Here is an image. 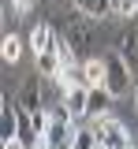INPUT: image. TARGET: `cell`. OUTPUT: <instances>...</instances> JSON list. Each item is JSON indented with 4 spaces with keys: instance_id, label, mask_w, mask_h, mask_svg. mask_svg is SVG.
Here are the masks:
<instances>
[{
    "instance_id": "7c38bea8",
    "label": "cell",
    "mask_w": 138,
    "mask_h": 149,
    "mask_svg": "<svg viewBox=\"0 0 138 149\" xmlns=\"http://www.w3.org/2000/svg\"><path fill=\"white\" fill-rule=\"evenodd\" d=\"M0 56H4V63H15L22 56V37L19 34H4V41H0Z\"/></svg>"
},
{
    "instance_id": "e0dca14e",
    "label": "cell",
    "mask_w": 138,
    "mask_h": 149,
    "mask_svg": "<svg viewBox=\"0 0 138 149\" xmlns=\"http://www.w3.org/2000/svg\"><path fill=\"white\" fill-rule=\"evenodd\" d=\"M131 101H135V112H138V78H135V90H131Z\"/></svg>"
},
{
    "instance_id": "6da1fadb",
    "label": "cell",
    "mask_w": 138,
    "mask_h": 149,
    "mask_svg": "<svg viewBox=\"0 0 138 149\" xmlns=\"http://www.w3.org/2000/svg\"><path fill=\"white\" fill-rule=\"evenodd\" d=\"M105 63H108V74H105V90L112 93L116 101H119V97H127V93L135 90V67H131V63H127V60H123L116 49L105 56Z\"/></svg>"
},
{
    "instance_id": "52a82bcc",
    "label": "cell",
    "mask_w": 138,
    "mask_h": 149,
    "mask_svg": "<svg viewBox=\"0 0 138 149\" xmlns=\"http://www.w3.org/2000/svg\"><path fill=\"white\" fill-rule=\"evenodd\" d=\"M0 138H19V104L15 101H0Z\"/></svg>"
},
{
    "instance_id": "8fae6325",
    "label": "cell",
    "mask_w": 138,
    "mask_h": 149,
    "mask_svg": "<svg viewBox=\"0 0 138 149\" xmlns=\"http://www.w3.org/2000/svg\"><path fill=\"white\" fill-rule=\"evenodd\" d=\"M112 101H116V97H112V93L105 90V86H101V90H90V119H97V116H105Z\"/></svg>"
},
{
    "instance_id": "9a60e30c",
    "label": "cell",
    "mask_w": 138,
    "mask_h": 149,
    "mask_svg": "<svg viewBox=\"0 0 138 149\" xmlns=\"http://www.w3.org/2000/svg\"><path fill=\"white\" fill-rule=\"evenodd\" d=\"M0 149H30V146H26L22 138H8V142H4V146H0Z\"/></svg>"
},
{
    "instance_id": "5b68a950",
    "label": "cell",
    "mask_w": 138,
    "mask_h": 149,
    "mask_svg": "<svg viewBox=\"0 0 138 149\" xmlns=\"http://www.w3.org/2000/svg\"><path fill=\"white\" fill-rule=\"evenodd\" d=\"M60 37V34H56ZM56 37H52V49H45V52L38 56V74L41 78H52L56 82L60 71H63V60H60V45H56Z\"/></svg>"
},
{
    "instance_id": "7a4b0ae2",
    "label": "cell",
    "mask_w": 138,
    "mask_h": 149,
    "mask_svg": "<svg viewBox=\"0 0 138 149\" xmlns=\"http://www.w3.org/2000/svg\"><path fill=\"white\" fill-rule=\"evenodd\" d=\"M90 127L101 134V149H138L135 142H131L127 127L119 123L112 112H105V116H97V119H90Z\"/></svg>"
},
{
    "instance_id": "30bf717a",
    "label": "cell",
    "mask_w": 138,
    "mask_h": 149,
    "mask_svg": "<svg viewBox=\"0 0 138 149\" xmlns=\"http://www.w3.org/2000/svg\"><path fill=\"white\" fill-rule=\"evenodd\" d=\"M67 4H71V8H79L82 15H86V19H93V22L112 15V0H67Z\"/></svg>"
},
{
    "instance_id": "8992f818",
    "label": "cell",
    "mask_w": 138,
    "mask_h": 149,
    "mask_svg": "<svg viewBox=\"0 0 138 149\" xmlns=\"http://www.w3.org/2000/svg\"><path fill=\"white\" fill-rule=\"evenodd\" d=\"M105 74H108L105 56H86V60H82V82H86L90 90H101V86H105Z\"/></svg>"
},
{
    "instance_id": "2e32d148",
    "label": "cell",
    "mask_w": 138,
    "mask_h": 149,
    "mask_svg": "<svg viewBox=\"0 0 138 149\" xmlns=\"http://www.w3.org/2000/svg\"><path fill=\"white\" fill-rule=\"evenodd\" d=\"M34 4H38V0H15V8H19V15H22V11H30Z\"/></svg>"
},
{
    "instance_id": "ba28073f",
    "label": "cell",
    "mask_w": 138,
    "mask_h": 149,
    "mask_svg": "<svg viewBox=\"0 0 138 149\" xmlns=\"http://www.w3.org/2000/svg\"><path fill=\"white\" fill-rule=\"evenodd\" d=\"M116 52L131 67H138V26H123V34L116 37Z\"/></svg>"
},
{
    "instance_id": "ac0fdd59",
    "label": "cell",
    "mask_w": 138,
    "mask_h": 149,
    "mask_svg": "<svg viewBox=\"0 0 138 149\" xmlns=\"http://www.w3.org/2000/svg\"><path fill=\"white\" fill-rule=\"evenodd\" d=\"M38 4H52V0H38Z\"/></svg>"
},
{
    "instance_id": "d6986e66",
    "label": "cell",
    "mask_w": 138,
    "mask_h": 149,
    "mask_svg": "<svg viewBox=\"0 0 138 149\" xmlns=\"http://www.w3.org/2000/svg\"><path fill=\"white\" fill-rule=\"evenodd\" d=\"M34 149H45V146H34Z\"/></svg>"
},
{
    "instance_id": "3957f363",
    "label": "cell",
    "mask_w": 138,
    "mask_h": 149,
    "mask_svg": "<svg viewBox=\"0 0 138 149\" xmlns=\"http://www.w3.org/2000/svg\"><path fill=\"white\" fill-rule=\"evenodd\" d=\"M60 108L67 112L75 123H82V119H90V86L86 82H79V86H71V90H63L60 93Z\"/></svg>"
},
{
    "instance_id": "277c9868",
    "label": "cell",
    "mask_w": 138,
    "mask_h": 149,
    "mask_svg": "<svg viewBox=\"0 0 138 149\" xmlns=\"http://www.w3.org/2000/svg\"><path fill=\"white\" fill-rule=\"evenodd\" d=\"M15 104H19L22 112H30V116L45 108V104H41V74H38V71L22 82V90H19V97H15Z\"/></svg>"
},
{
    "instance_id": "9c48e42d",
    "label": "cell",
    "mask_w": 138,
    "mask_h": 149,
    "mask_svg": "<svg viewBox=\"0 0 138 149\" xmlns=\"http://www.w3.org/2000/svg\"><path fill=\"white\" fill-rule=\"evenodd\" d=\"M52 37H56V30L49 26V22H34V30H30V37H26V45H30V52L41 56L45 49H52Z\"/></svg>"
},
{
    "instance_id": "5bb4252c",
    "label": "cell",
    "mask_w": 138,
    "mask_h": 149,
    "mask_svg": "<svg viewBox=\"0 0 138 149\" xmlns=\"http://www.w3.org/2000/svg\"><path fill=\"white\" fill-rule=\"evenodd\" d=\"M112 15L123 19V22L135 19V15H138V0H112Z\"/></svg>"
},
{
    "instance_id": "4fadbf2b",
    "label": "cell",
    "mask_w": 138,
    "mask_h": 149,
    "mask_svg": "<svg viewBox=\"0 0 138 149\" xmlns=\"http://www.w3.org/2000/svg\"><path fill=\"white\" fill-rule=\"evenodd\" d=\"M71 149H101V134L90 127V123H86V127H79V134H75V146H71Z\"/></svg>"
}]
</instances>
